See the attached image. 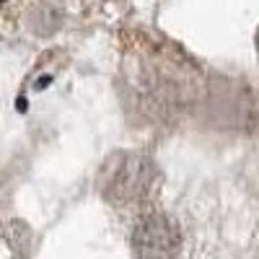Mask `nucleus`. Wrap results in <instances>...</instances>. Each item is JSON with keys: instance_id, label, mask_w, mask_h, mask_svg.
I'll use <instances>...</instances> for the list:
<instances>
[{"instance_id": "nucleus-1", "label": "nucleus", "mask_w": 259, "mask_h": 259, "mask_svg": "<svg viewBox=\"0 0 259 259\" xmlns=\"http://www.w3.org/2000/svg\"><path fill=\"white\" fill-rule=\"evenodd\" d=\"M158 166L138 150H119L109 156L99 174V192L106 202L119 207L145 205L158 192Z\"/></svg>"}, {"instance_id": "nucleus-2", "label": "nucleus", "mask_w": 259, "mask_h": 259, "mask_svg": "<svg viewBox=\"0 0 259 259\" xmlns=\"http://www.w3.org/2000/svg\"><path fill=\"white\" fill-rule=\"evenodd\" d=\"M135 259H179L182 256V231L171 215L161 210L143 212L133 228Z\"/></svg>"}, {"instance_id": "nucleus-3", "label": "nucleus", "mask_w": 259, "mask_h": 259, "mask_svg": "<svg viewBox=\"0 0 259 259\" xmlns=\"http://www.w3.org/2000/svg\"><path fill=\"white\" fill-rule=\"evenodd\" d=\"M0 236L6 239V244L18 254V256H29L34 249V231L21 223V221H8L3 228H0Z\"/></svg>"}, {"instance_id": "nucleus-4", "label": "nucleus", "mask_w": 259, "mask_h": 259, "mask_svg": "<svg viewBox=\"0 0 259 259\" xmlns=\"http://www.w3.org/2000/svg\"><path fill=\"white\" fill-rule=\"evenodd\" d=\"M62 24V16L52 8V6H39L29 13V29L39 36H50L60 29Z\"/></svg>"}, {"instance_id": "nucleus-5", "label": "nucleus", "mask_w": 259, "mask_h": 259, "mask_svg": "<svg viewBox=\"0 0 259 259\" xmlns=\"http://www.w3.org/2000/svg\"><path fill=\"white\" fill-rule=\"evenodd\" d=\"M254 45H256V55H259V29H256V39H254Z\"/></svg>"}]
</instances>
